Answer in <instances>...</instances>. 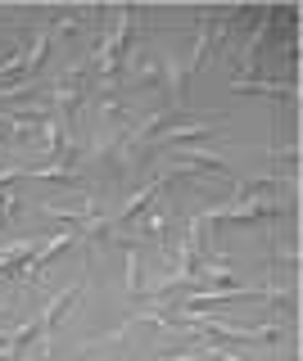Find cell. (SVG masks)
I'll use <instances>...</instances> for the list:
<instances>
[{"label": "cell", "mask_w": 303, "mask_h": 361, "mask_svg": "<svg viewBox=\"0 0 303 361\" xmlns=\"http://www.w3.org/2000/svg\"><path fill=\"white\" fill-rule=\"evenodd\" d=\"M235 90H254V95H276V99L295 95V86H290V82H235Z\"/></svg>", "instance_id": "cell-1"}]
</instances>
